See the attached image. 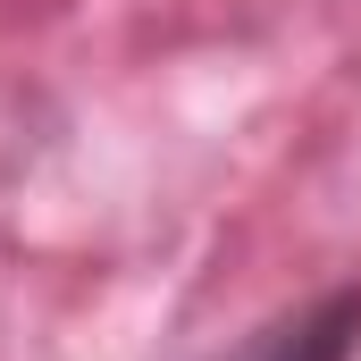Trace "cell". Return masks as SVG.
<instances>
[{"label":"cell","instance_id":"obj_1","mask_svg":"<svg viewBox=\"0 0 361 361\" xmlns=\"http://www.w3.org/2000/svg\"><path fill=\"white\" fill-rule=\"evenodd\" d=\"M353 353H361V286H328V294L261 319L244 345L210 361H353Z\"/></svg>","mask_w":361,"mask_h":361}]
</instances>
